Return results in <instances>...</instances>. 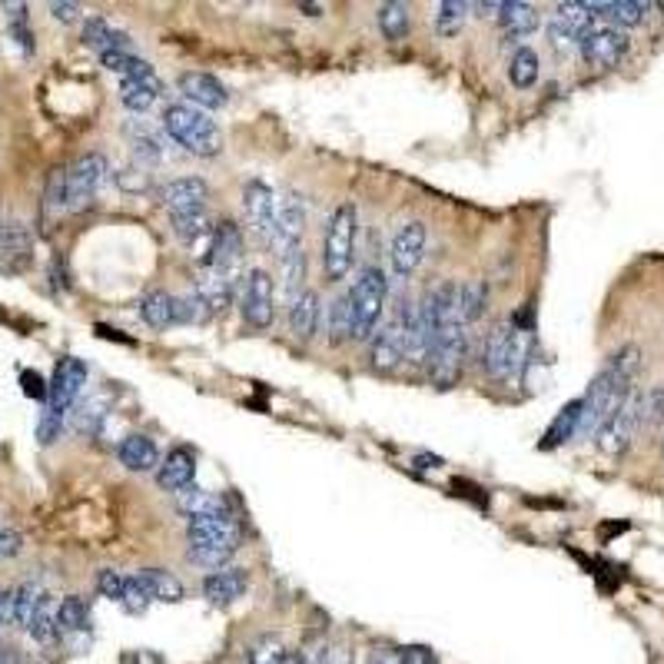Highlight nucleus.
I'll use <instances>...</instances> for the list:
<instances>
[{
    "label": "nucleus",
    "mask_w": 664,
    "mask_h": 664,
    "mask_svg": "<svg viewBox=\"0 0 664 664\" xmlns=\"http://www.w3.org/2000/svg\"><path fill=\"white\" fill-rule=\"evenodd\" d=\"M638 366H641L638 346H625L608 359V366L598 372L595 382L585 392V399H581V406H585V412H581V432L598 435L601 425L621 409V402L635 392L631 382L638 376Z\"/></svg>",
    "instance_id": "f257e3e1"
},
{
    "label": "nucleus",
    "mask_w": 664,
    "mask_h": 664,
    "mask_svg": "<svg viewBox=\"0 0 664 664\" xmlns=\"http://www.w3.org/2000/svg\"><path fill=\"white\" fill-rule=\"evenodd\" d=\"M190 538V562L203 568H220L243 542V528L233 515L226 518H190L186 525Z\"/></svg>",
    "instance_id": "f03ea898"
},
{
    "label": "nucleus",
    "mask_w": 664,
    "mask_h": 664,
    "mask_svg": "<svg viewBox=\"0 0 664 664\" xmlns=\"http://www.w3.org/2000/svg\"><path fill=\"white\" fill-rule=\"evenodd\" d=\"M163 130L183 150L196 153V157H213L223 147V133L216 127V120L206 110L193 107V103H173V107H166Z\"/></svg>",
    "instance_id": "7ed1b4c3"
},
{
    "label": "nucleus",
    "mask_w": 664,
    "mask_h": 664,
    "mask_svg": "<svg viewBox=\"0 0 664 664\" xmlns=\"http://www.w3.org/2000/svg\"><path fill=\"white\" fill-rule=\"evenodd\" d=\"M532 359V336L518 323H498L482 349V366L492 379H515Z\"/></svg>",
    "instance_id": "20e7f679"
},
{
    "label": "nucleus",
    "mask_w": 664,
    "mask_h": 664,
    "mask_svg": "<svg viewBox=\"0 0 664 664\" xmlns=\"http://www.w3.org/2000/svg\"><path fill=\"white\" fill-rule=\"evenodd\" d=\"M352 309V339H369L379 326V316L386 309V273L376 266H366L349 289Z\"/></svg>",
    "instance_id": "39448f33"
},
{
    "label": "nucleus",
    "mask_w": 664,
    "mask_h": 664,
    "mask_svg": "<svg viewBox=\"0 0 664 664\" xmlns=\"http://www.w3.org/2000/svg\"><path fill=\"white\" fill-rule=\"evenodd\" d=\"M356 256V206L342 203L332 210L323 233V269L329 279H346Z\"/></svg>",
    "instance_id": "423d86ee"
},
{
    "label": "nucleus",
    "mask_w": 664,
    "mask_h": 664,
    "mask_svg": "<svg viewBox=\"0 0 664 664\" xmlns=\"http://www.w3.org/2000/svg\"><path fill=\"white\" fill-rule=\"evenodd\" d=\"M641 429H645V392H631V396L621 402V409L601 425L595 439L601 445V452L621 455L631 442H635V435Z\"/></svg>",
    "instance_id": "0eeeda50"
},
{
    "label": "nucleus",
    "mask_w": 664,
    "mask_h": 664,
    "mask_svg": "<svg viewBox=\"0 0 664 664\" xmlns=\"http://www.w3.org/2000/svg\"><path fill=\"white\" fill-rule=\"evenodd\" d=\"M110 166H107V157H100V153H87V157H80L74 166H67V203L70 210H80V206H87L97 190L107 180Z\"/></svg>",
    "instance_id": "6e6552de"
},
{
    "label": "nucleus",
    "mask_w": 664,
    "mask_h": 664,
    "mask_svg": "<svg viewBox=\"0 0 664 664\" xmlns=\"http://www.w3.org/2000/svg\"><path fill=\"white\" fill-rule=\"evenodd\" d=\"M243 210H246V223L249 230L259 236V243L273 246V233H276V216H279V200L276 193L269 190L266 183H246L243 190Z\"/></svg>",
    "instance_id": "1a4fd4ad"
},
{
    "label": "nucleus",
    "mask_w": 664,
    "mask_h": 664,
    "mask_svg": "<svg viewBox=\"0 0 664 664\" xmlns=\"http://www.w3.org/2000/svg\"><path fill=\"white\" fill-rule=\"evenodd\" d=\"M243 319L253 329H266L273 323V276L266 269H249L243 276Z\"/></svg>",
    "instance_id": "9d476101"
},
{
    "label": "nucleus",
    "mask_w": 664,
    "mask_h": 664,
    "mask_svg": "<svg viewBox=\"0 0 664 664\" xmlns=\"http://www.w3.org/2000/svg\"><path fill=\"white\" fill-rule=\"evenodd\" d=\"M588 67L608 70L618 67V60L628 54V37L618 27H591V34L578 44Z\"/></svg>",
    "instance_id": "9b49d317"
},
{
    "label": "nucleus",
    "mask_w": 664,
    "mask_h": 664,
    "mask_svg": "<svg viewBox=\"0 0 664 664\" xmlns=\"http://www.w3.org/2000/svg\"><path fill=\"white\" fill-rule=\"evenodd\" d=\"M591 20H595V14L585 4L568 0V4L555 7L552 20H548V37H552L555 47H575L591 34Z\"/></svg>",
    "instance_id": "f8f14e48"
},
{
    "label": "nucleus",
    "mask_w": 664,
    "mask_h": 664,
    "mask_svg": "<svg viewBox=\"0 0 664 664\" xmlns=\"http://www.w3.org/2000/svg\"><path fill=\"white\" fill-rule=\"evenodd\" d=\"M83 386H87V366H83V359L74 356L60 359L54 379H50V409L67 415V409H74V402L80 399Z\"/></svg>",
    "instance_id": "ddd939ff"
},
{
    "label": "nucleus",
    "mask_w": 664,
    "mask_h": 664,
    "mask_svg": "<svg viewBox=\"0 0 664 664\" xmlns=\"http://www.w3.org/2000/svg\"><path fill=\"white\" fill-rule=\"evenodd\" d=\"M206 200H210V190H206V183L196 180V176H180V180H170L160 190V203L170 210V216L203 213Z\"/></svg>",
    "instance_id": "4468645a"
},
{
    "label": "nucleus",
    "mask_w": 664,
    "mask_h": 664,
    "mask_svg": "<svg viewBox=\"0 0 664 664\" xmlns=\"http://www.w3.org/2000/svg\"><path fill=\"white\" fill-rule=\"evenodd\" d=\"M303 230H306L303 200H296V196H286V200H279L276 233H273V246L279 249V259L289 256L293 249H303Z\"/></svg>",
    "instance_id": "2eb2a0df"
},
{
    "label": "nucleus",
    "mask_w": 664,
    "mask_h": 664,
    "mask_svg": "<svg viewBox=\"0 0 664 664\" xmlns=\"http://www.w3.org/2000/svg\"><path fill=\"white\" fill-rule=\"evenodd\" d=\"M240 256H243V233L236 223H220L213 233V243H210V256H206L203 266L216 269V273L223 276H236V266H240Z\"/></svg>",
    "instance_id": "dca6fc26"
},
{
    "label": "nucleus",
    "mask_w": 664,
    "mask_h": 664,
    "mask_svg": "<svg viewBox=\"0 0 664 664\" xmlns=\"http://www.w3.org/2000/svg\"><path fill=\"white\" fill-rule=\"evenodd\" d=\"M422 256H425V226L415 220V223H406L396 233L389 259H392V269H396V276H409L412 269L422 263Z\"/></svg>",
    "instance_id": "f3484780"
},
{
    "label": "nucleus",
    "mask_w": 664,
    "mask_h": 664,
    "mask_svg": "<svg viewBox=\"0 0 664 664\" xmlns=\"http://www.w3.org/2000/svg\"><path fill=\"white\" fill-rule=\"evenodd\" d=\"M176 508L190 518H226L230 512V498L210 489H196V485H186V489L176 492Z\"/></svg>",
    "instance_id": "a211bd4d"
},
{
    "label": "nucleus",
    "mask_w": 664,
    "mask_h": 664,
    "mask_svg": "<svg viewBox=\"0 0 664 664\" xmlns=\"http://www.w3.org/2000/svg\"><path fill=\"white\" fill-rule=\"evenodd\" d=\"M180 93L186 97V103H193V107H200V110H220L226 107V100H230L223 83L210 74H183Z\"/></svg>",
    "instance_id": "6ab92c4d"
},
{
    "label": "nucleus",
    "mask_w": 664,
    "mask_h": 664,
    "mask_svg": "<svg viewBox=\"0 0 664 664\" xmlns=\"http://www.w3.org/2000/svg\"><path fill=\"white\" fill-rule=\"evenodd\" d=\"M249 588V578L243 568H220L210 578L203 581V595L210 598V605L216 608H230L233 601H240Z\"/></svg>",
    "instance_id": "aec40b11"
},
{
    "label": "nucleus",
    "mask_w": 664,
    "mask_h": 664,
    "mask_svg": "<svg viewBox=\"0 0 664 664\" xmlns=\"http://www.w3.org/2000/svg\"><path fill=\"white\" fill-rule=\"evenodd\" d=\"M30 233L24 223H7L0 236V273H20L30 266Z\"/></svg>",
    "instance_id": "412c9836"
},
{
    "label": "nucleus",
    "mask_w": 664,
    "mask_h": 664,
    "mask_svg": "<svg viewBox=\"0 0 664 664\" xmlns=\"http://www.w3.org/2000/svg\"><path fill=\"white\" fill-rule=\"evenodd\" d=\"M193 475H196V455L180 445V449L166 452V459L157 469V482L166 492H180L186 485H193Z\"/></svg>",
    "instance_id": "4be33fe9"
},
{
    "label": "nucleus",
    "mask_w": 664,
    "mask_h": 664,
    "mask_svg": "<svg viewBox=\"0 0 664 664\" xmlns=\"http://www.w3.org/2000/svg\"><path fill=\"white\" fill-rule=\"evenodd\" d=\"M402 359H406V332L392 319V323L386 329H379V336L372 339V366L379 372H392Z\"/></svg>",
    "instance_id": "5701e85b"
},
{
    "label": "nucleus",
    "mask_w": 664,
    "mask_h": 664,
    "mask_svg": "<svg viewBox=\"0 0 664 664\" xmlns=\"http://www.w3.org/2000/svg\"><path fill=\"white\" fill-rule=\"evenodd\" d=\"M83 44L93 47L97 54H113V50H130V37L117 30L113 24H107L103 17H87L83 20Z\"/></svg>",
    "instance_id": "b1692460"
},
{
    "label": "nucleus",
    "mask_w": 664,
    "mask_h": 664,
    "mask_svg": "<svg viewBox=\"0 0 664 664\" xmlns=\"http://www.w3.org/2000/svg\"><path fill=\"white\" fill-rule=\"evenodd\" d=\"M120 462L127 465L130 472H153V469H160V452L150 435L133 432L120 442Z\"/></svg>",
    "instance_id": "393cba45"
},
{
    "label": "nucleus",
    "mask_w": 664,
    "mask_h": 664,
    "mask_svg": "<svg viewBox=\"0 0 664 664\" xmlns=\"http://www.w3.org/2000/svg\"><path fill=\"white\" fill-rule=\"evenodd\" d=\"M140 316L147 319L153 329H166V326H176L180 323V296L173 293H147L140 299Z\"/></svg>",
    "instance_id": "a878e982"
},
{
    "label": "nucleus",
    "mask_w": 664,
    "mask_h": 664,
    "mask_svg": "<svg viewBox=\"0 0 664 664\" xmlns=\"http://www.w3.org/2000/svg\"><path fill=\"white\" fill-rule=\"evenodd\" d=\"M585 7L618 27H638L648 14V4H638V0H585Z\"/></svg>",
    "instance_id": "bb28decb"
},
{
    "label": "nucleus",
    "mask_w": 664,
    "mask_h": 664,
    "mask_svg": "<svg viewBox=\"0 0 664 664\" xmlns=\"http://www.w3.org/2000/svg\"><path fill=\"white\" fill-rule=\"evenodd\" d=\"M319 313H323V306H319V293L316 289H306V293L289 306V329H293V336L296 339L313 336L316 326H319Z\"/></svg>",
    "instance_id": "cd10ccee"
},
{
    "label": "nucleus",
    "mask_w": 664,
    "mask_h": 664,
    "mask_svg": "<svg viewBox=\"0 0 664 664\" xmlns=\"http://www.w3.org/2000/svg\"><path fill=\"white\" fill-rule=\"evenodd\" d=\"M498 24H502L505 37H528L538 30V10L525 0H512V4H502V10H498Z\"/></svg>",
    "instance_id": "c85d7f7f"
},
{
    "label": "nucleus",
    "mask_w": 664,
    "mask_h": 664,
    "mask_svg": "<svg viewBox=\"0 0 664 664\" xmlns=\"http://www.w3.org/2000/svg\"><path fill=\"white\" fill-rule=\"evenodd\" d=\"M157 97H160V80H157V74H153V77H140V80H123V83H120V100H123V107L133 110V113L150 110L153 103H157Z\"/></svg>",
    "instance_id": "c756f323"
},
{
    "label": "nucleus",
    "mask_w": 664,
    "mask_h": 664,
    "mask_svg": "<svg viewBox=\"0 0 664 664\" xmlns=\"http://www.w3.org/2000/svg\"><path fill=\"white\" fill-rule=\"evenodd\" d=\"M196 296H200L203 303L216 313V309H223L226 303H230V296H233V279L223 276V273H216V269H210V266H203L200 283H196Z\"/></svg>",
    "instance_id": "7c9ffc66"
},
{
    "label": "nucleus",
    "mask_w": 664,
    "mask_h": 664,
    "mask_svg": "<svg viewBox=\"0 0 664 664\" xmlns=\"http://www.w3.org/2000/svg\"><path fill=\"white\" fill-rule=\"evenodd\" d=\"M581 412H585V406H581V399L568 402V406L555 415V422L548 425L545 432V449H555V445H562L568 439H575V432H581Z\"/></svg>",
    "instance_id": "2f4dec72"
},
{
    "label": "nucleus",
    "mask_w": 664,
    "mask_h": 664,
    "mask_svg": "<svg viewBox=\"0 0 664 664\" xmlns=\"http://www.w3.org/2000/svg\"><path fill=\"white\" fill-rule=\"evenodd\" d=\"M137 578L153 601H170V605L173 601H183V585L170 572H163V568H143Z\"/></svg>",
    "instance_id": "473e14b6"
},
{
    "label": "nucleus",
    "mask_w": 664,
    "mask_h": 664,
    "mask_svg": "<svg viewBox=\"0 0 664 664\" xmlns=\"http://www.w3.org/2000/svg\"><path fill=\"white\" fill-rule=\"evenodd\" d=\"M57 628L64 635H83L90 628V608L80 595H67L57 605Z\"/></svg>",
    "instance_id": "72a5a7b5"
},
{
    "label": "nucleus",
    "mask_w": 664,
    "mask_h": 664,
    "mask_svg": "<svg viewBox=\"0 0 664 664\" xmlns=\"http://www.w3.org/2000/svg\"><path fill=\"white\" fill-rule=\"evenodd\" d=\"M47 595L44 588L37 585V581H27V585L14 588V625L17 628H30V621H34L37 608L44 605Z\"/></svg>",
    "instance_id": "f704fd0d"
},
{
    "label": "nucleus",
    "mask_w": 664,
    "mask_h": 664,
    "mask_svg": "<svg viewBox=\"0 0 664 664\" xmlns=\"http://www.w3.org/2000/svg\"><path fill=\"white\" fill-rule=\"evenodd\" d=\"M485 303H489V286L482 279H469L459 286V316L465 326H472L485 313Z\"/></svg>",
    "instance_id": "c9c22d12"
},
{
    "label": "nucleus",
    "mask_w": 664,
    "mask_h": 664,
    "mask_svg": "<svg viewBox=\"0 0 664 664\" xmlns=\"http://www.w3.org/2000/svg\"><path fill=\"white\" fill-rule=\"evenodd\" d=\"M538 67H542V64H538L535 50L518 47L515 54H512V60H508V80H512L518 90H528L538 80Z\"/></svg>",
    "instance_id": "e433bc0d"
},
{
    "label": "nucleus",
    "mask_w": 664,
    "mask_h": 664,
    "mask_svg": "<svg viewBox=\"0 0 664 664\" xmlns=\"http://www.w3.org/2000/svg\"><path fill=\"white\" fill-rule=\"evenodd\" d=\"M103 67L113 70V74H120L123 80H140V77H153V67L147 60L133 57L130 50H113V54H103Z\"/></svg>",
    "instance_id": "4c0bfd02"
},
{
    "label": "nucleus",
    "mask_w": 664,
    "mask_h": 664,
    "mask_svg": "<svg viewBox=\"0 0 664 664\" xmlns=\"http://www.w3.org/2000/svg\"><path fill=\"white\" fill-rule=\"evenodd\" d=\"M379 17V30L386 34V40H402L409 34V7L399 4V0H389L376 10Z\"/></svg>",
    "instance_id": "58836bf2"
},
{
    "label": "nucleus",
    "mask_w": 664,
    "mask_h": 664,
    "mask_svg": "<svg viewBox=\"0 0 664 664\" xmlns=\"http://www.w3.org/2000/svg\"><path fill=\"white\" fill-rule=\"evenodd\" d=\"M283 276H286V299H289V306L296 303L299 296L306 293L303 289V279H306V253L303 249H293L289 256H283Z\"/></svg>",
    "instance_id": "ea45409f"
},
{
    "label": "nucleus",
    "mask_w": 664,
    "mask_h": 664,
    "mask_svg": "<svg viewBox=\"0 0 664 664\" xmlns=\"http://www.w3.org/2000/svg\"><path fill=\"white\" fill-rule=\"evenodd\" d=\"M27 631H30V638H34L37 645H54L60 628H57V611L50 608V601H44V605L37 608V615H34V621H30Z\"/></svg>",
    "instance_id": "a19ab883"
},
{
    "label": "nucleus",
    "mask_w": 664,
    "mask_h": 664,
    "mask_svg": "<svg viewBox=\"0 0 664 664\" xmlns=\"http://www.w3.org/2000/svg\"><path fill=\"white\" fill-rule=\"evenodd\" d=\"M286 658H289V651L283 648V641H279L276 635H263L253 648H249L246 664H283Z\"/></svg>",
    "instance_id": "79ce46f5"
},
{
    "label": "nucleus",
    "mask_w": 664,
    "mask_h": 664,
    "mask_svg": "<svg viewBox=\"0 0 664 664\" xmlns=\"http://www.w3.org/2000/svg\"><path fill=\"white\" fill-rule=\"evenodd\" d=\"M329 339H332V342L352 339V309H349V296H339L336 303L329 306Z\"/></svg>",
    "instance_id": "37998d69"
},
{
    "label": "nucleus",
    "mask_w": 664,
    "mask_h": 664,
    "mask_svg": "<svg viewBox=\"0 0 664 664\" xmlns=\"http://www.w3.org/2000/svg\"><path fill=\"white\" fill-rule=\"evenodd\" d=\"M70 210L67 203V170H54L47 180V193H44V213L54 216V213H64Z\"/></svg>",
    "instance_id": "c03bdc74"
},
{
    "label": "nucleus",
    "mask_w": 664,
    "mask_h": 664,
    "mask_svg": "<svg viewBox=\"0 0 664 664\" xmlns=\"http://www.w3.org/2000/svg\"><path fill=\"white\" fill-rule=\"evenodd\" d=\"M472 4H465V0H445V4H439V30L445 37L459 34L465 17H469Z\"/></svg>",
    "instance_id": "a18cd8bd"
},
{
    "label": "nucleus",
    "mask_w": 664,
    "mask_h": 664,
    "mask_svg": "<svg viewBox=\"0 0 664 664\" xmlns=\"http://www.w3.org/2000/svg\"><path fill=\"white\" fill-rule=\"evenodd\" d=\"M150 601H153V598L147 595V588L140 585V578H137V575L127 578V591H123V601H120V605L127 608L130 615H143Z\"/></svg>",
    "instance_id": "49530a36"
},
{
    "label": "nucleus",
    "mask_w": 664,
    "mask_h": 664,
    "mask_svg": "<svg viewBox=\"0 0 664 664\" xmlns=\"http://www.w3.org/2000/svg\"><path fill=\"white\" fill-rule=\"evenodd\" d=\"M103 419H107V412H103L100 399L83 402V406L77 409V432H97Z\"/></svg>",
    "instance_id": "de8ad7c7"
},
{
    "label": "nucleus",
    "mask_w": 664,
    "mask_h": 664,
    "mask_svg": "<svg viewBox=\"0 0 664 664\" xmlns=\"http://www.w3.org/2000/svg\"><path fill=\"white\" fill-rule=\"evenodd\" d=\"M210 313H213V309L206 306L196 293L193 296H180V323H196V326H200V323L210 319Z\"/></svg>",
    "instance_id": "09e8293b"
},
{
    "label": "nucleus",
    "mask_w": 664,
    "mask_h": 664,
    "mask_svg": "<svg viewBox=\"0 0 664 664\" xmlns=\"http://www.w3.org/2000/svg\"><path fill=\"white\" fill-rule=\"evenodd\" d=\"M97 588L103 598H113V601H123V591H127V578L120 572H113V568H103L97 575Z\"/></svg>",
    "instance_id": "8fccbe9b"
},
{
    "label": "nucleus",
    "mask_w": 664,
    "mask_h": 664,
    "mask_svg": "<svg viewBox=\"0 0 664 664\" xmlns=\"http://www.w3.org/2000/svg\"><path fill=\"white\" fill-rule=\"evenodd\" d=\"M60 429H64V412L47 409L44 415H40V422H37V439L44 442V445L57 442V439H60Z\"/></svg>",
    "instance_id": "3c124183"
},
{
    "label": "nucleus",
    "mask_w": 664,
    "mask_h": 664,
    "mask_svg": "<svg viewBox=\"0 0 664 664\" xmlns=\"http://www.w3.org/2000/svg\"><path fill=\"white\" fill-rule=\"evenodd\" d=\"M20 389H24L27 399H37V402L50 399V386H47L44 376H40L37 369H24V372H20Z\"/></svg>",
    "instance_id": "603ef678"
},
{
    "label": "nucleus",
    "mask_w": 664,
    "mask_h": 664,
    "mask_svg": "<svg viewBox=\"0 0 664 664\" xmlns=\"http://www.w3.org/2000/svg\"><path fill=\"white\" fill-rule=\"evenodd\" d=\"M20 548H24V535L17 528H0V562L20 555Z\"/></svg>",
    "instance_id": "864d4df0"
},
{
    "label": "nucleus",
    "mask_w": 664,
    "mask_h": 664,
    "mask_svg": "<svg viewBox=\"0 0 664 664\" xmlns=\"http://www.w3.org/2000/svg\"><path fill=\"white\" fill-rule=\"evenodd\" d=\"M372 664H406V648H382Z\"/></svg>",
    "instance_id": "5fc2aeb1"
},
{
    "label": "nucleus",
    "mask_w": 664,
    "mask_h": 664,
    "mask_svg": "<svg viewBox=\"0 0 664 664\" xmlns=\"http://www.w3.org/2000/svg\"><path fill=\"white\" fill-rule=\"evenodd\" d=\"M50 14H54L57 20H64V24H74V20L80 17V7L77 4H50Z\"/></svg>",
    "instance_id": "6e6d98bb"
},
{
    "label": "nucleus",
    "mask_w": 664,
    "mask_h": 664,
    "mask_svg": "<svg viewBox=\"0 0 664 664\" xmlns=\"http://www.w3.org/2000/svg\"><path fill=\"white\" fill-rule=\"evenodd\" d=\"M14 621V591H0V625Z\"/></svg>",
    "instance_id": "4d7b16f0"
},
{
    "label": "nucleus",
    "mask_w": 664,
    "mask_h": 664,
    "mask_svg": "<svg viewBox=\"0 0 664 664\" xmlns=\"http://www.w3.org/2000/svg\"><path fill=\"white\" fill-rule=\"evenodd\" d=\"M406 664H435L429 648H406Z\"/></svg>",
    "instance_id": "13d9d810"
},
{
    "label": "nucleus",
    "mask_w": 664,
    "mask_h": 664,
    "mask_svg": "<svg viewBox=\"0 0 664 664\" xmlns=\"http://www.w3.org/2000/svg\"><path fill=\"white\" fill-rule=\"evenodd\" d=\"M0 664H17V658L10 651H0Z\"/></svg>",
    "instance_id": "bf43d9fd"
},
{
    "label": "nucleus",
    "mask_w": 664,
    "mask_h": 664,
    "mask_svg": "<svg viewBox=\"0 0 664 664\" xmlns=\"http://www.w3.org/2000/svg\"><path fill=\"white\" fill-rule=\"evenodd\" d=\"M283 664H309V661H306L303 655H289V658H286Z\"/></svg>",
    "instance_id": "052dcab7"
}]
</instances>
